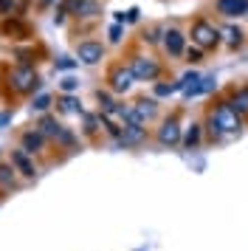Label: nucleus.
<instances>
[{
	"label": "nucleus",
	"instance_id": "7",
	"mask_svg": "<svg viewBox=\"0 0 248 251\" xmlns=\"http://www.w3.org/2000/svg\"><path fill=\"white\" fill-rule=\"evenodd\" d=\"M104 54V46L96 43V40H85V43H79L76 46V57L79 62H85V65H96Z\"/></svg>",
	"mask_w": 248,
	"mask_h": 251
},
{
	"label": "nucleus",
	"instance_id": "24",
	"mask_svg": "<svg viewBox=\"0 0 248 251\" xmlns=\"http://www.w3.org/2000/svg\"><path fill=\"white\" fill-rule=\"evenodd\" d=\"M206 127H209V138H214V141H217V138H223V136H225L223 130L217 127V122H214L212 116H206Z\"/></svg>",
	"mask_w": 248,
	"mask_h": 251
},
{
	"label": "nucleus",
	"instance_id": "26",
	"mask_svg": "<svg viewBox=\"0 0 248 251\" xmlns=\"http://www.w3.org/2000/svg\"><path fill=\"white\" fill-rule=\"evenodd\" d=\"M99 116H85V133H88V136H93V133H96V130H99Z\"/></svg>",
	"mask_w": 248,
	"mask_h": 251
},
{
	"label": "nucleus",
	"instance_id": "11",
	"mask_svg": "<svg viewBox=\"0 0 248 251\" xmlns=\"http://www.w3.org/2000/svg\"><path fill=\"white\" fill-rule=\"evenodd\" d=\"M164 48H167L169 57H180V54H183V34H180L178 28L164 31Z\"/></svg>",
	"mask_w": 248,
	"mask_h": 251
},
{
	"label": "nucleus",
	"instance_id": "2",
	"mask_svg": "<svg viewBox=\"0 0 248 251\" xmlns=\"http://www.w3.org/2000/svg\"><path fill=\"white\" fill-rule=\"evenodd\" d=\"M192 43L203 51H209V48H217L220 43V31L214 28L209 20H195L192 23Z\"/></svg>",
	"mask_w": 248,
	"mask_h": 251
},
{
	"label": "nucleus",
	"instance_id": "10",
	"mask_svg": "<svg viewBox=\"0 0 248 251\" xmlns=\"http://www.w3.org/2000/svg\"><path fill=\"white\" fill-rule=\"evenodd\" d=\"M133 110H135V122L144 125V122H149V119L158 113V102L155 99H138V102L133 104Z\"/></svg>",
	"mask_w": 248,
	"mask_h": 251
},
{
	"label": "nucleus",
	"instance_id": "19",
	"mask_svg": "<svg viewBox=\"0 0 248 251\" xmlns=\"http://www.w3.org/2000/svg\"><path fill=\"white\" fill-rule=\"evenodd\" d=\"M59 122H56L54 116H43V122H40V133H45V136H56L59 133Z\"/></svg>",
	"mask_w": 248,
	"mask_h": 251
},
{
	"label": "nucleus",
	"instance_id": "30",
	"mask_svg": "<svg viewBox=\"0 0 248 251\" xmlns=\"http://www.w3.org/2000/svg\"><path fill=\"white\" fill-rule=\"evenodd\" d=\"M110 43H122V23L110 25Z\"/></svg>",
	"mask_w": 248,
	"mask_h": 251
},
{
	"label": "nucleus",
	"instance_id": "18",
	"mask_svg": "<svg viewBox=\"0 0 248 251\" xmlns=\"http://www.w3.org/2000/svg\"><path fill=\"white\" fill-rule=\"evenodd\" d=\"M200 138H203L200 125H192L189 130H186V136H183V147H186V150H195L198 144H200Z\"/></svg>",
	"mask_w": 248,
	"mask_h": 251
},
{
	"label": "nucleus",
	"instance_id": "3",
	"mask_svg": "<svg viewBox=\"0 0 248 251\" xmlns=\"http://www.w3.org/2000/svg\"><path fill=\"white\" fill-rule=\"evenodd\" d=\"M209 116L217 122V127H220L223 133H240V113H237L228 102L214 104L212 110H209Z\"/></svg>",
	"mask_w": 248,
	"mask_h": 251
},
{
	"label": "nucleus",
	"instance_id": "5",
	"mask_svg": "<svg viewBox=\"0 0 248 251\" xmlns=\"http://www.w3.org/2000/svg\"><path fill=\"white\" fill-rule=\"evenodd\" d=\"M130 71L135 74V79H144V82H152L161 76V65H158V59L152 57H133L130 59Z\"/></svg>",
	"mask_w": 248,
	"mask_h": 251
},
{
	"label": "nucleus",
	"instance_id": "1",
	"mask_svg": "<svg viewBox=\"0 0 248 251\" xmlns=\"http://www.w3.org/2000/svg\"><path fill=\"white\" fill-rule=\"evenodd\" d=\"M9 82L17 93H34L40 88V76H37V71H34L31 65H17V68L9 74Z\"/></svg>",
	"mask_w": 248,
	"mask_h": 251
},
{
	"label": "nucleus",
	"instance_id": "22",
	"mask_svg": "<svg viewBox=\"0 0 248 251\" xmlns=\"http://www.w3.org/2000/svg\"><path fill=\"white\" fill-rule=\"evenodd\" d=\"M11 167H0V186H3V189H11V186H14V175H11Z\"/></svg>",
	"mask_w": 248,
	"mask_h": 251
},
{
	"label": "nucleus",
	"instance_id": "16",
	"mask_svg": "<svg viewBox=\"0 0 248 251\" xmlns=\"http://www.w3.org/2000/svg\"><path fill=\"white\" fill-rule=\"evenodd\" d=\"M228 104H231V107H234L240 116H248V88H240V91L231 93Z\"/></svg>",
	"mask_w": 248,
	"mask_h": 251
},
{
	"label": "nucleus",
	"instance_id": "17",
	"mask_svg": "<svg viewBox=\"0 0 248 251\" xmlns=\"http://www.w3.org/2000/svg\"><path fill=\"white\" fill-rule=\"evenodd\" d=\"M25 3L28 0H0V12L6 14V17H20L25 12Z\"/></svg>",
	"mask_w": 248,
	"mask_h": 251
},
{
	"label": "nucleus",
	"instance_id": "13",
	"mask_svg": "<svg viewBox=\"0 0 248 251\" xmlns=\"http://www.w3.org/2000/svg\"><path fill=\"white\" fill-rule=\"evenodd\" d=\"M68 9L76 17H96L101 12L99 3H93V0H68Z\"/></svg>",
	"mask_w": 248,
	"mask_h": 251
},
{
	"label": "nucleus",
	"instance_id": "21",
	"mask_svg": "<svg viewBox=\"0 0 248 251\" xmlns=\"http://www.w3.org/2000/svg\"><path fill=\"white\" fill-rule=\"evenodd\" d=\"M56 141H59V144H62V147H74V144H76V138H74V133H71V130H65V127H59V133H56Z\"/></svg>",
	"mask_w": 248,
	"mask_h": 251
},
{
	"label": "nucleus",
	"instance_id": "4",
	"mask_svg": "<svg viewBox=\"0 0 248 251\" xmlns=\"http://www.w3.org/2000/svg\"><path fill=\"white\" fill-rule=\"evenodd\" d=\"M155 136H158V144H161V147H178L180 141H183V127H180L178 116H169V119H164Z\"/></svg>",
	"mask_w": 248,
	"mask_h": 251
},
{
	"label": "nucleus",
	"instance_id": "28",
	"mask_svg": "<svg viewBox=\"0 0 248 251\" xmlns=\"http://www.w3.org/2000/svg\"><path fill=\"white\" fill-rule=\"evenodd\" d=\"M76 88H79V82L74 79V76H65V79H62V91L65 93H74Z\"/></svg>",
	"mask_w": 248,
	"mask_h": 251
},
{
	"label": "nucleus",
	"instance_id": "31",
	"mask_svg": "<svg viewBox=\"0 0 248 251\" xmlns=\"http://www.w3.org/2000/svg\"><path fill=\"white\" fill-rule=\"evenodd\" d=\"M200 54H203V48H189V51H186V57H189V62H200Z\"/></svg>",
	"mask_w": 248,
	"mask_h": 251
},
{
	"label": "nucleus",
	"instance_id": "29",
	"mask_svg": "<svg viewBox=\"0 0 248 251\" xmlns=\"http://www.w3.org/2000/svg\"><path fill=\"white\" fill-rule=\"evenodd\" d=\"M74 65H76V59H68V57L56 59V68H59V71H68V68H74Z\"/></svg>",
	"mask_w": 248,
	"mask_h": 251
},
{
	"label": "nucleus",
	"instance_id": "32",
	"mask_svg": "<svg viewBox=\"0 0 248 251\" xmlns=\"http://www.w3.org/2000/svg\"><path fill=\"white\" fill-rule=\"evenodd\" d=\"M9 122H11V113H0V130L9 125Z\"/></svg>",
	"mask_w": 248,
	"mask_h": 251
},
{
	"label": "nucleus",
	"instance_id": "8",
	"mask_svg": "<svg viewBox=\"0 0 248 251\" xmlns=\"http://www.w3.org/2000/svg\"><path fill=\"white\" fill-rule=\"evenodd\" d=\"M214 9L223 17H243V14H248V0H217Z\"/></svg>",
	"mask_w": 248,
	"mask_h": 251
},
{
	"label": "nucleus",
	"instance_id": "15",
	"mask_svg": "<svg viewBox=\"0 0 248 251\" xmlns=\"http://www.w3.org/2000/svg\"><path fill=\"white\" fill-rule=\"evenodd\" d=\"M0 31H3L6 37H14V40H23V37L28 34V31H25V25H23L17 17H6V23L0 25Z\"/></svg>",
	"mask_w": 248,
	"mask_h": 251
},
{
	"label": "nucleus",
	"instance_id": "20",
	"mask_svg": "<svg viewBox=\"0 0 248 251\" xmlns=\"http://www.w3.org/2000/svg\"><path fill=\"white\" fill-rule=\"evenodd\" d=\"M59 110H62V113H82V107H79V102L74 96H62V99H59Z\"/></svg>",
	"mask_w": 248,
	"mask_h": 251
},
{
	"label": "nucleus",
	"instance_id": "33",
	"mask_svg": "<svg viewBox=\"0 0 248 251\" xmlns=\"http://www.w3.org/2000/svg\"><path fill=\"white\" fill-rule=\"evenodd\" d=\"M48 3H54V0H43V6H48Z\"/></svg>",
	"mask_w": 248,
	"mask_h": 251
},
{
	"label": "nucleus",
	"instance_id": "25",
	"mask_svg": "<svg viewBox=\"0 0 248 251\" xmlns=\"http://www.w3.org/2000/svg\"><path fill=\"white\" fill-rule=\"evenodd\" d=\"M116 20H119V23H135V20H138V9H130V12L116 14Z\"/></svg>",
	"mask_w": 248,
	"mask_h": 251
},
{
	"label": "nucleus",
	"instance_id": "9",
	"mask_svg": "<svg viewBox=\"0 0 248 251\" xmlns=\"http://www.w3.org/2000/svg\"><path fill=\"white\" fill-rule=\"evenodd\" d=\"M45 147V133H40V130H25L20 138V150H25L28 155H34V152H40V150Z\"/></svg>",
	"mask_w": 248,
	"mask_h": 251
},
{
	"label": "nucleus",
	"instance_id": "12",
	"mask_svg": "<svg viewBox=\"0 0 248 251\" xmlns=\"http://www.w3.org/2000/svg\"><path fill=\"white\" fill-rule=\"evenodd\" d=\"M141 141H144V125H124L119 144H124V147H135V144H141Z\"/></svg>",
	"mask_w": 248,
	"mask_h": 251
},
{
	"label": "nucleus",
	"instance_id": "6",
	"mask_svg": "<svg viewBox=\"0 0 248 251\" xmlns=\"http://www.w3.org/2000/svg\"><path fill=\"white\" fill-rule=\"evenodd\" d=\"M107 82H110V91L113 93H127L133 88L135 74L130 71V65H116V68L107 74Z\"/></svg>",
	"mask_w": 248,
	"mask_h": 251
},
{
	"label": "nucleus",
	"instance_id": "23",
	"mask_svg": "<svg viewBox=\"0 0 248 251\" xmlns=\"http://www.w3.org/2000/svg\"><path fill=\"white\" fill-rule=\"evenodd\" d=\"M31 107L37 110V113H45V110L51 107V96H48V93H40V96L34 99V104H31Z\"/></svg>",
	"mask_w": 248,
	"mask_h": 251
},
{
	"label": "nucleus",
	"instance_id": "27",
	"mask_svg": "<svg viewBox=\"0 0 248 251\" xmlns=\"http://www.w3.org/2000/svg\"><path fill=\"white\" fill-rule=\"evenodd\" d=\"M228 46L231 48L243 46V31H234V28H231V31H228Z\"/></svg>",
	"mask_w": 248,
	"mask_h": 251
},
{
	"label": "nucleus",
	"instance_id": "14",
	"mask_svg": "<svg viewBox=\"0 0 248 251\" xmlns=\"http://www.w3.org/2000/svg\"><path fill=\"white\" fill-rule=\"evenodd\" d=\"M11 167H17L25 178H34V175H37V170H34V164L28 161V152H25V150H14V152H11Z\"/></svg>",
	"mask_w": 248,
	"mask_h": 251
}]
</instances>
